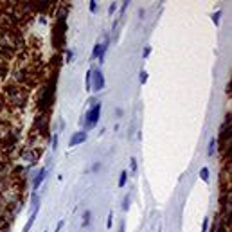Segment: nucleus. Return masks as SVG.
<instances>
[{"instance_id": "1", "label": "nucleus", "mask_w": 232, "mask_h": 232, "mask_svg": "<svg viewBox=\"0 0 232 232\" xmlns=\"http://www.w3.org/2000/svg\"><path fill=\"white\" fill-rule=\"evenodd\" d=\"M99 115H101V104H94V106L86 112V115H85V119H86L88 126H94V124L97 122Z\"/></svg>"}, {"instance_id": "18", "label": "nucleus", "mask_w": 232, "mask_h": 232, "mask_svg": "<svg viewBox=\"0 0 232 232\" xmlns=\"http://www.w3.org/2000/svg\"><path fill=\"white\" fill-rule=\"evenodd\" d=\"M52 148H54V149H56V148H58V135H56V137H54V139H52Z\"/></svg>"}, {"instance_id": "12", "label": "nucleus", "mask_w": 232, "mask_h": 232, "mask_svg": "<svg viewBox=\"0 0 232 232\" xmlns=\"http://www.w3.org/2000/svg\"><path fill=\"white\" fill-rule=\"evenodd\" d=\"M146 81H148V74H146V72H144V70H142V72H140V83H142V85H144V83H146Z\"/></svg>"}, {"instance_id": "14", "label": "nucleus", "mask_w": 232, "mask_h": 232, "mask_svg": "<svg viewBox=\"0 0 232 232\" xmlns=\"http://www.w3.org/2000/svg\"><path fill=\"white\" fill-rule=\"evenodd\" d=\"M220 14H221V11H216V14L212 16V20H214V23H218V22H220Z\"/></svg>"}, {"instance_id": "15", "label": "nucleus", "mask_w": 232, "mask_h": 232, "mask_svg": "<svg viewBox=\"0 0 232 232\" xmlns=\"http://www.w3.org/2000/svg\"><path fill=\"white\" fill-rule=\"evenodd\" d=\"M95 9H97V2H94V0H92V2H90V11L94 13Z\"/></svg>"}, {"instance_id": "16", "label": "nucleus", "mask_w": 232, "mask_h": 232, "mask_svg": "<svg viewBox=\"0 0 232 232\" xmlns=\"http://www.w3.org/2000/svg\"><path fill=\"white\" fill-rule=\"evenodd\" d=\"M112 218H113V214L110 212V214H108V221H106V227H108V229L112 227Z\"/></svg>"}, {"instance_id": "6", "label": "nucleus", "mask_w": 232, "mask_h": 232, "mask_svg": "<svg viewBox=\"0 0 232 232\" xmlns=\"http://www.w3.org/2000/svg\"><path fill=\"white\" fill-rule=\"evenodd\" d=\"M216 144H218V140L212 137V139H211V142H209V149H207L209 157H212V155H214V151H216Z\"/></svg>"}, {"instance_id": "21", "label": "nucleus", "mask_w": 232, "mask_h": 232, "mask_svg": "<svg viewBox=\"0 0 232 232\" xmlns=\"http://www.w3.org/2000/svg\"><path fill=\"white\" fill-rule=\"evenodd\" d=\"M61 227H63V221H59V223H58V229H56V232H59V229H61Z\"/></svg>"}, {"instance_id": "20", "label": "nucleus", "mask_w": 232, "mask_h": 232, "mask_svg": "<svg viewBox=\"0 0 232 232\" xmlns=\"http://www.w3.org/2000/svg\"><path fill=\"white\" fill-rule=\"evenodd\" d=\"M207 227H209V220L205 218V220H203V232L207 230Z\"/></svg>"}, {"instance_id": "3", "label": "nucleus", "mask_w": 232, "mask_h": 232, "mask_svg": "<svg viewBox=\"0 0 232 232\" xmlns=\"http://www.w3.org/2000/svg\"><path fill=\"white\" fill-rule=\"evenodd\" d=\"M85 140H86V133H85V131H77V133H74V135L70 137L68 146L74 148V146H77V144H81V142H85Z\"/></svg>"}, {"instance_id": "17", "label": "nucleus", "mask_w": 232, "mask_h": 232, "mask_svg": "<svg viewBox=\"0 0 232 232\" xmlns=\"http://www.w3.org/2000/svg\"><path fill=\"white\" fill-rule=\"evenodd\" d=\"M115 9H117V5H115V4H112V5H110V9H108V13H110V14H113V11H115Z\"/></svg>"}, {"instance_id": "5", "label": "nucleus", "mask_w": 232, "mask_h": 232, "mask_svg": "<svg viewBox=\"0 0 232 232\" xmlns=\"http://www.w3.org/2000/svg\"><path fill=\"white\" fill-rule=\"evenodd\" d=\"M45 173H47L45 169L38 171V175H36V178H34V182H32V187H34V189H38V187H40V184L45 180Z\"/></svg>"}, {"instance_id": "11", "label": "nucleus", "mask_w": 232, "mask_h": 232, "mask_svg": "<svg viewBox=\"0 0 232 232\" xmlns=\"http://www.w3.org/2000/svg\"><path fill=\"white\" fill-rule=\"evenodd\" d=\"M126 178H128V173H126V171H122V173H121V178H119V187H124Z\"/></svg>"}, {"instance_id": "7", "label": "nucleus", "mask_w": 232, "mask_h": 232, "mask_svg": "<svg viewBox=\"0 0 232 232\" xmlns=\"http://www.w3.org/2000/svg\"><path fill=\"white\" fill-rule=\"evenodd\" d=\"M36 212H38V211H34V212H32V216L29 218V221H27V225H25L23 232H29V230H31V227H32V223H34V220H36Z\"/></svg>"}, {"instance_id": "8", "label": "nucleus", "mask_w": 232, "mask_h": 232, "mask_svg": "<svg viewBox=\"0 0 232 232\" xmlns=\"http://www.w3.org/2000/svg\"><path fill=\"white\" fill-rule=\"evenodd\" d=\"M90 218H92V212H90V211H85V216H83V227H88V225H90Z\"/></svg>"}, {"instance_id": "13", "label": "nucleus", "mask_w": 232, "mask_h": 232, "mask_svg": "<svg viewBox=\"0 0 232 232\" xmlns=\"http://www.w3.org/2000/svg\"><path fill=\"white\" fill-rule=\"evenodd\" d=\"M128 205H130V196H126V198H124V202H122V209H124V211H128Z\"/></svg>"}, {"instance_id": "4", "label": "nucleus", "mask_w": 232, "mask_h": 232, "mask_svg": "<svg viewBox=\"0 0 232 232\" xmlns=\"http://www.w3.org/2000/svg\"><path fill=\"white\" fill-rule=\"evenodd\" d=\"M104 50H106V43H97V45L94 47V54H92V58H97V56H99V61H103Z\"/></svg>"}, {"instance_id": "22", "label": "nucleus", "mask_w": 232, "mask_h": 232, "mask_svg": "<svg viewBox=\"0 0 232 232\" xmlns=\"http://www.w3.org/2000/svg\"><path fill=\"white\" fill-rule=\"evenodd\" d=\"M119 232H124V221L121 223V229H119Z\"/></svg>"}, {"instance_id": "19", "label": "nucleus", "mask_w": 232, "mask_h": 232, "mask_svg": "<svg viewBox=\"0 0 232 232\" xmlns=\"http://www.w3.org/2000/svg\"><path fill=\"white\" fill-rule=\"evenodd\" d=\"M130 162H131V169H133V171H135V169H137V160H135V158H131V160H130Z\"/></svg>"}, {"instance_id": "10", "label": "nucleus", "mask_w": 232, "mask_h": 232, "mask_svg": "<svg viewBox=\"0 0 232 232\" xmlns=\"http://www.w3.org/2000/svg\"><path fill=\"white\" fill-rule=\"evenodd\" d=\"M200 176H202V180H203V182H207V180H209V169H207V167H202Z\"/></svg>"}, {"instance_id": "9", "label": "nucleus", "mask_w": 232, "mask_h": 232, "mask_svg": "<svg viewBox=\"0 0 232 232\" xmlns=\"http://www.w3.org/2000/svg\"><path fill=\"white\" fill-rule=\"evenodd\" d=\"M86 90L92 92V70L86 72Z\"/></svg>"}, {"instance_id": "2", "label": "nucleus", "mask_w": 232, "mask_h": 232, "mask_svg": "<svg viewBox=\"0 0 232 232\" xmlns=\"http://www.w3.org/2000/svg\"><path fill=\"white\" fill-rule=\"evenodd\" d=\"M92 76H94V81L95 85L92 86V90H101L104 86V77H103V72L101 70H92Z\"/></svg>"}]
</instances>
